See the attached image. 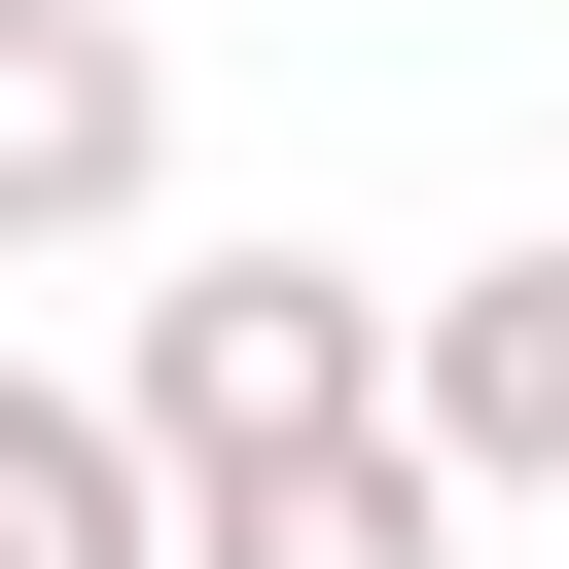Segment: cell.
Returning a JSON list of instances; mask_svg holds the SVG:
<instances>
[{
  "instance_id": "cell-5",
  "label": "cell",
  "mask_w": 569,
  "mask_h": 569,
  "mask_svg": "<svg viewBox=\"0 0 569 569\" xmlns=\"http://www.w3.org/2000/svg\"><path fill=\"white\" fill-rule=\"evenodd\" d=\"M0 569H178V462H142V391H36V356H0Z\"/></svg>"
},
{
  "instance_id": "cell-1",
  "label": "cell",
  "mask_w": 569,
  "mask_h": 569,
  "mask_svg": "<svg viewBox=\"0 0 569 569\" xmlns=\"http://www.w3.org/2000/svg\"><path fill=\"white\" fill-rule=\"evenodd\" d=\"M320 427H391V284H320V249H178V284H142V462L213 498V462H320Z\"/></svg>"
},
{
  "instance_id": "cell-3",
  "label": "cell",
  "mask_w": 569,
  "mask_h": 569,
  "mask_svg": "<svg viewBox=\"0 0 569 569\" xmlns=\"http://www.w3.org/2000/svg\"><path fill=\"white\" fill-rule=\"evenodd\" d=\"M391 427H427L462 498H569V213L462 249V284H391Z\"/></svg>"
},
{
  "instance_id": "cell-2",
  "label": "cell",
  "mask_w": 569,
  "mask_h": 569,
  "mask_svg": "<svg viewBox=\"0 0 569 569\" xmlns=\"http://www.w3.org/2000/svg\"><path fill=\"white\" fill-rule=\"evenodd\" d=\"M142 178H178L142 0H0V284H36V249H142Z\"/></svg>"
},
{
  "instance_id": "cell-4",
  "label": "cell",
  "mask_w": 569,
  "mask_h": 569,
  "mask_svg": "<svg viewBox=\"0 0 569 569\" xmlns=\"http://www.w3.org/2000/svg\"><path fill=\"white\" fill-rule=\"evenodd\" d=\"M178 569H462V462L427 427H320V462H213Z\"/></svg>"
}]
</instances>
